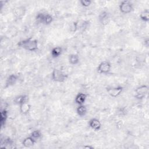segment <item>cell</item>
Returning a JSON list of instances; mask_svg holds the SVG:
<instances>
[{
    "instance_id": "cell-2",
    "label": "cell",
    "mask_w": 149,
    "mask_h": 149,
    "mask_svg": "<svg viewBox=\"0 0 149 149\" xmlns=\"http://www.w3.org/2000/svg\"><path fill=\"white\" fill-rule=\"evenodd\" d=\"M68 76L62 70L58 69H54L51 73V79L55 82L63 83L68 78Z\"/></svg>"
},
{
    "instance_id": "cell-25",
    "label": "cell",
    "mask_w": 149,
    "mask_h": 149,
    "mask_svg": "<svg viewBox=\"0 0 149 149\" xmlns=\"http://www.w3.org/2000/svg\"><path fill=\"white\" fill-rule=\"evenodd\" d=\"M84 147L87 148H90V149L94 148L93 146H84Z\"/></svg>"
},
{
    "instance_id": "cell-10",
    "label": "cell",
    "mask_w": 149,
    "mask_h": 149,
    "mask_svg": "<svg viewBox=\"0 0 149 149\" xmlns=\"http://www.w3.org/2000/svg\"><path fill=\"white\" fill-rule=\"evenodd\" d=\"M98 20L102 24H108L109 20V13L106 10L102 11L98 15Z\"/></svg>"
},
{
    "instance_id": "cell-21",
    "label": "cell",
    "mask_w": 149,
    "mask_h": 149,
    "mask_svg": "<svg viewBox=\"0 0 149 149\" xmlns=\"http://www.w3.org/2000/svg\"><path fill=\"white\" fill-rule=\"evenodd\" d=\"M30 136H31L33 139H34L36 140L37 139H39L40 138H41V137L42 136V133H41V131H40L38 130H33L31 133Z\"/></svg>"
},
{
    "instance_id": "cell-23",
    "label": "cell",
    "mask_w": 149,
    "mask_h": 149,
    "mask_svg": "<svg viewBox=\"0 0 149 149\" xmlns=\"http://www.w3.org/2000/svg\"><path fill=\"white\" fill-rule=\"evenodd\" d=\"M3 144H4V145H5L6 147H10V146H12L13 144V141L10 137H7L4 139Z\"/></svg>"
},
{
    "instance_id": "cell-17",
    "label": "cell",
    "mask_w": 149,
    "mask_h": 149,
    "mask_svg": "<svg viewBox=\"0 0 149 149\" xmlns=\"http://www.w3.org/2000/svg\"><path fill=\"white\" fill-rule=\"evenodd\" d=\"M87 112V108L86 106H85L84 104L78 105V107L76 108V113L80 117H83L85 116Z\"/></svg>"
},
{
    "instance_id": "cell-13",
    "label": "cell",
    "mask_w": 149,
    "mask_h": 149,
    "mask_svg": "<svg viewBox=\"0 0 149 149\" xmlns=\"http://www.w3.org/2000/svg\"><path fill=\"white\" fill-rule=\"evenodd\" d=\"M31 105L29 102L23 103L19 105V111L23 115H27L29 113L31 110Z\"/></svg>"
},
{
    "instance_id": "cell-19",
    "label": "cell",
    "mask_w": 149,
    "mask_h": 149,
    "mask_svg": "<svg viewBox=\"0 0 149 149\" xmlns=\"http://www.w3.org/2000/svg\"><path fill=\"white\" fill-rule=\"evenodd\" d=\"M140 18L142 21L148 22L149 20V10L148 9L143 10L140 14Z\"/></svg>"
},
{
    "instance_id": "cell-12",
    "label": "cell",
    "mask_w": 149,
    "mask_h": 149,
    "mask_svg": "<svg viewBox=\"0 0 149 149\" xmlns=\"http://www.w3.org/2000/svg\"><path fill=\"white\" fill-rule=\"evenodd\" d=\"M36 140L33 139L31 136H29L27 137L26 138H24L23 141H22V145L26 148H30L32 146H33L34 145V144L36 143Z\"/></svg>"
},
{
    "instance_id": "cell-5",
    "label": "cell",
    "mask_w": 149,
    "mask_h": 149,
    "mask_svg": "<svg viewBox=\"0 0 149 149\" xmlns=\"http://www.w3.org/2000/svg\"><path fill=\"white\" fill-rule=\"evenodd\" d=\"M111 64L107 61L101 62L97 67V72L100 74H108L111 70Z\"/></svg>"
},
{
    "instance_id": "cell-14",
    "label": "cell",
    "mask_w": 149,
    "mask_h": 149,
    "mask_svg": "<svg viewBox=\"0 0 149 149\" xmlns=\"http://www.w3.org/2000/svg\"><path fill=\"white\" fill-rule=\"evenodd\" d=\"M8 118V112L5 109H2L0 113V125L1 127H3L6 122Z\"/></svg>"
},
{
    "instance_id": "cell-18",
    "label": "cell",
    "mask_w": 149,
    "mask_h": 149,
    "mask_svg": "<svg viewBox=\"0 0 149 149\" xmlns=\"http://www.w3.org/2000/svg\"><path fill=\"white\" fill-rule=\"evenodd\" d=\"M26 12V8L24 6H19L14 9V15L17 17H22Z\"/></svg>"
},
{
    "instance_id": "cell-7",
    "label": "cell",
    "mask_w": 149,
    "mask_h": 149,
    "mask_svg": "<svg viewBox=\"0 0 149 149\" xmlns=\"http://www.w3.org/2000/svg\"><path fill=\"white\" fill-rule=\"evenodd\" d=\"M18 80V76L15 74H11L8 76L5 80V88H6L8 87L14 86Z\"/></svg>"
},
{
    "instance_id": "cell-22",
    "label": "cell",
    "mask_w": 149,
    "mask_h": 149,
    "mask_svg": "<svg viewBox=\"0 0 149 149\" xmlns=\"http://www.w3.org/2000/svg\"><path fill=\"white\" fill-rule=\"evenodd\" d=\"M45 15V13H42V12L38 13L36 16V20L40 23H43V20L44 19Z\"/></svg>"
},
{
    "instance_id": "cell-3",
    "label": "cell",
    "mask_w": 149,
    "mask_h": 149,
    "mask_svg": "<svg viewBox=\"0 0 149 149\" xmlns=\"http://www.w3.org/2000/svg\"><path fill=\"white\" fill-rule=\"evenodd\" d=\"M135 98L137 100H143L147 95L148 92V87L147 85L143 84L137 87L135 90Z\"/></svg>"
},
{
    "instance_id": "cell-11",
    "label": "cell",
    "mask_w": 149,
    "mask_h": 149,
    "mask_svg": "<svg viewBox=\"0 0 149 149\" xmlns=\"http://www.w3.org/2000/svg\"><path fill=\"white\" fill-rule=\"evenodd\" d=\"M29 96L27 95H26V94H20V95H19L16 96L14 98L13 101H14L15 104L20 105V104H22L23 103L29 102Z\"/></svg>"
},
{
    "instance_id": "cell-4",
    "label": "cell",
    "mask_w": 149,
    "mask_h": 149,
    "mask_svg": "<svg viewBox=\"0 0 149 149\" xmlns=\"http://www.w3.org/2000/svg\"><path fill=\"white\" fill-rule=\"evenodd\" d=\"M120 12L123 14H128L133 9V5L130 1H123L119 6Z\"/></svg>"
},
{
    "instance_id": "cell-9",
    "label": "cell",
    "mask_w": 149,
    "mask_h": 149,
    "mask_svg": "<svg viewBox=\"0 0 149 149\" xmlns=\"http://www.w3.org/2000/svg\"><path fill=\"white\" fill-rule=\"evenodd\" d=\"M87 95L86 93L80 92L77 94L74 98V102L76 104H77L78 105H83L84 104L87 100Z\"/></svg>"
},
{
    "instance_id": "cell-24",
    "label": "cell",
    "mask_w": 149,
    "mask_h": 149,
    "mask_svg": "<svg viewBox=\"0 0 149 149\" xmlns=\"http://www.w3.org/2000/svg\"><path fill=\"white\" fill-rule=\"evenodd\" d=\"M92 1L90 0H81L80 1V5L85 8H87L90 6L91 4Z\"/></svg>"
},
{
    "instance_id": "cell-8",
    "label": "cell",
    "mask_w": 149,
    "mask_h": 149,
    "mask_svg": "<svg viewBox=\"0 0 149 149\" xmlns=\"http://www.w3.org/2000/svg\"><path fill=\"white\" fill-rule=\"evenodd\" d=\"M88 125L95 131L100 130L102 126L101 122L97 118H91L88 122Z\"/></svg>"
},
{
    "instance_id": "cell-1",
    "label": "cell",
    "mask_w": 149,
    "mask_h": 149,
    "mask_svg": "<svg viewBox=\"0 0 149 149\" xmlns=\"http://www.w3.org/2000/svg\"><path fill=\"white\" fill-rule=\"evenodd\" d=\"M17 46L28 51H36L38 48V42L37 40L31 38L23 39L17 43Z\"/></svg>"
},
{
    "instance_id": "cell-16",
    "label": "cell",
    "mask_w": 149,
    "mask_h": 149,
    "mask_svg": "<svg viewBox=\"0 0 149 149\" xmlns=\"http://www.w3.org/2000/svg\"><path fill=\"white\" fill-rule=\"evenodd\" d=\"M68 61L70 64L72 65H77L79 63L80 58L78 55L72 54L69 55L68 56Z\"/></svg>"
},
{
    "instance_id": "cell-15",
    "label": "cell",
    "mask_w": 149,
    "mask_h": 149,
    "mask_svg": "<svg viewBox=\"0 0 149 149\" xmlns=\"http://www.w3.org/2000/svg\"><path fill=\"white\" fill-rule=\"evenodd\" d=\"M62 53V48L59 46L54 47L51 51V54L52 58H56L61 56Z\"/></svg>"
},
{
    "instance_id": "cell-6",
    "label": "cell",
    "mask_w": 149,
    "mask_h": 149,
    "mask_svg": "<svg viewBox=\"0 0 149 149\" xmlns=\"http://www.w3.org/2000/svg\"><path fill=\"white\" fill-rule=\"evenodd\" d=\"M123 90V87L122 86H119L116 87H107V92L109 96L111 97H117L121 94Z\"/></svg>"
},
{
    "instance_id": "cell-20",
    "label": "cell",
    "mask_w": 149,
    "mask_h": 149,
    "mask_svg": "<svg viewBox=\"0 0 149 149\" xmlns=\"http://www.w3.org/2000/svg\"><path fill=\"white\" fill-rule=\"evenodd\" d=\"M53 20H54V19L51 15L48 14V13H45L42 24H44L45 25H49L53 22Z\"/></svg>"
}]
</instances>
